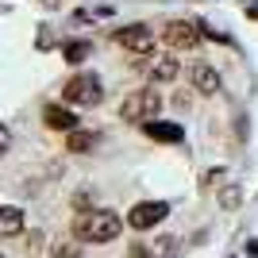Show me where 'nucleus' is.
<instances>
[{
	"label": "nucleus",
	"instance_id": "3",
	"mask_svg": "<svg viewBox=\"0 0 258 258\" xmlns=\"http://www.w3.org/2000/svg\"><path fill=\"white\" fill-rule=\"evenodd\" d=\"M62 97L70 100V104H81V108H97L100 100H104V85H100L97 74H77L66 81Z\"/></svg>",
	"mask_w": 258,
	"mask_h": 258
},
{
	"label": "nucleus",
	"instance_id": "2",
	"mask_svg": "<svg viewBox=\"0 0 258 258\" xmlns=\"http://www.w3.org/2000/svg\"><path fill=\"white\" fill-rule=\"evenodd\" d=\"M162 112V93L158 89H135V93H127L123 97V104H119V119H135V123H147V119H154Z\"/></svg>",
	"mask_w": 258,
	"mask_h": 258
},
{
	"label": "nucleus",
	"instance_id": "1",
	"mask_svg": "<svg viewBox=\"0 0 258 258\" xmlns=\"http://www.w3.org/2000/svg\"><path fill=\"white\" fill-rule=\"evenodd\" d=\"M119 231H123V220L108 208H93V212H81L74 220V235L81 243H112Z\"/></svg>",
	"mask_w": 258,
	"mask_h": 258
},
{
	"label": "nucleus",
	"instance_id": "18",
	"mask_svg": "<svg viewBox=\"0 0 258 258\" xmlns=\"http://www.w3.org/2000/svg\"><path fill=\"white\" fill-rule=\"evenodd\" d=\"M0 258H4V254H0Z\"/></svg>",
	"mask_w": 258,
	"mask_h": 258
},
{
	"label": "nucleus",
	"instance_id": "14",
	"mask_svg": "<svg viewBox=\"0 0 258 258\" xmlns=\"http://www.w3.org/2000/svg\"><path fill=\"white\" fill-rule=\"evenodd\" d=\"M239 201H243L239 185H224V189H220V205H224L227 212H235V208H239Z\"/></svg>",
	"mask_w": 258,
	"mask_h": 258
},
{
	"label": "nucleus",
	"instance_id": "7",
	"mask_svg": "<svg viewBox=\"0 0 258 258\" xmlns=\"http://www.w3.org/2000/svg\"><path fill=\"white\" fill-rule=\"evenodd\" d=\"M143 66H147V77H151L154 85H170L173 77L181 74V66H177V58H173L170 50H162V54H151V58H143Z\"/></svg>",
	"mask_w": 258,
	"mask_h": 258
},
{
	"label": "nucleus",
	"instance_id": "6",
	"mask_svg": "<svg viewBox=\"0 0 258 258\" xmlns=\"http://www.w3.org/2000/svg\"><path fill=\"white\" fill-rule=\"evenodd\" d=\"M166 216H170V205H166V201H139V205L127 212V224L135 227V231H151Z\"/></svg>",
	"mask_w": 258,
	"mask_h": 258
},
{
	"label": "nucleus",
	"instance_id": "11",
	"mask_svg": "<svg viewBox=\"0 0 258 258\" xmlns=\"http://www.w3.org/2000/svg\"><path fill=\"white\" fill-rule=\"evenodd\" d=\"M20 231H23V212L12 208V205H4L0 208V239H16Z\"/></svg>",
	"mask_w": 258,
	"mask_h": 258
},
{
	"label": "nucleus",
	"instance_id": "17",
	"mask_svg": "<svg viewBox=\"0 0 258 258\" xmlns=\"http://www.w3.org/2000/svg\"><path fill=\"white\" fill-rule=\"evenodd\" d=\"M43 247V235H39V231H31V235H27V250H39Z\"/></svg>",
	"mask_w": 258,
	"mask_h": 258
},
{
	"label": "nucleus",
	"instance_id": "9",
	"mask_svg": "<svg viewBox=\"0 0 258 258\" xmlns=\"http://www.w3.org/2000/svg\"><path fill=\"white\" fill-rule=\"evenodd\" d=\"M43 119H46V127L50 131H77V116L70 112V108H62V104H46V112H43Z\"/></svg>",
	"mask_w": 258,
	"mask_h": 258
},
{
	"label": "nucleus",
	"instance_id": "13",
	"mask_svg": "<svg viewBox=\"0 0 258 258\" xmlns=\"http://www.w3.org/2000/svg\"><path fill=\"white\" fill-rule=\"evenodd\" d=\"M89 54H93V46H89L85 39H77V43H66V46H62V58H66L70 66H81Z\"/></svg>",
	"mask_w": 258,
	"mask_h": 258
},
{
	"label": "nucleus",
	"instance_id": "12",
	"mask_svg": "<svg viewBox=\"0 0 258 258\" xmlns=\"http://www.w3.org/2000/svg\"><path fill=\"white\" fill-rule=\"evenodd\" d=\"M97 147V135L93 131H70L66 135V151H74V154H89Z\"/></svg>",
	"mask_w": 258,
	"mask_h": 258
},
{
	"label": "nucleus",
	"instance_id": "16",
	"mask_svg": "<svg viewBox=\"0 0 258 258\" xmlns=\"http://www.w3.org/2000/svg\"><path fill=\"white\" fill-rule=\"evenodd\" d=\"M8 147H12V135H8V127H0V158L8 154Z\"/></svg>",
	"mask_w": 258,
	"mask_h": 258
},
{
	"label": "nucleus",
	"instance_id": "5",
	"mask_svg": "<svg viewBox=\"0 0 258 258\" xmlns=\"http://www.w3.org/2000/svg\"><path fill=\"white\" fill-rule=\"evenodd\" d=\"M162 39H166L170 50H193V46L201 43V23H193V20H170L166 27H162Z\"/></svg>",
	"mask_w": 258,
	"mask_h": 258
},
{
	"label": "nucleus",
	"instance_id": "8",
	"mask_svg": "<svg viewBox=\"0 0 258 258\" xmlns=\"http://www.w3.org/2000/svg\"><path fill=\"white\" fill-rule=\"evenodd\" d=\"M189 89H197L201 97H212L216 89H220V74H216L212 66H205V62L189 66Z\"/></svg>",
	"mask_w": 258,
	"mask_h": 258
},
{
	"label": "nucleus",
	"instance_id": "15",
	"mask_svg": "<svg viewBox=\"0 0 258 258\" xmlns=\"http://www.w3.org/2000/svg\"><path fill=\"white\" fill-rule=\"evenodd\" d=\"M81 250H77V243H58L54 247V258H77Z\"/></svg>",
	"mask_w": 258,
	"mask_h": 258
},
{
	"label": "nucleus",
	"instance_id": "4",
	"mask_svg": "<svg viewBox=\"0 0 258 258\" xmlns=\"http://www.w3.org/2000/svg\"><path fill=\"white\" fill-rule=\"evenodd\" d=\"M119 46L127 54H135V58H151L154 54V31L147 27V23H131V27H119L116 35H112Z\"/></svg>",
	"mask_w": 258,
	"mask_h": 258
},
{
	"label": "nucleus",
	"instance_id": "10",
	"mask_svg": "<svg viewBox=\"0 0 258 258\" xmlns=\"http://www.w3.org/2000/svg\"><path fill=\"white\" fill-rule=\"evenodd\" d=\"M143 131H147L151 139H158V143H181L185 139V131L177 127V123H158V119H147Z\"/></svg>",
	"mask_w": 258,
	"mask_h": 258
}]
</instances>
